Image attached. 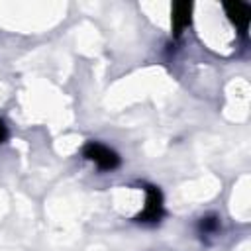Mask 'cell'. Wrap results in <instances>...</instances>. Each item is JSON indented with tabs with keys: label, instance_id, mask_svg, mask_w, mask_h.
<instances>
[{
	"label": "cell",
	"instance_id": "obj_1",
	"mask_svg": "<svg viewBox=\"0 0 251 251\" xmlns=\"http://www.w3.org/2000/svg\"><path fill=\"white\" fill-rule=\"evenodd\" d=\"M82 155H84V159L92 161L100 171H114L120 167V155L114 149H110L98 141H88L82 147Z\"/></svg>",
	"mask_w": 251,
	"mask_h": 251
},
{
	"label": "cell",
	"instance_id": "obj_4",
	"mask_svg": "<svg viewBox=\"0 0 251 251\" xmlns=\"http://www.w3.org/2000/svg\"><path fill=\"white\" fill-rule=\"evenodd\" d=\"M190 16H192V4L190 2H176L173 6V29H175V35H180L182 29L190 24Z\"/></svg>",
	"mask_w": 251,
	"mask_h": 251
},
{
	"label": "cell",
	"instance_id": "obj_3",
	"mask_svg": "<svg viewBox=\"0 0 251 251\" xmlns=\"http://www.w3.org/2000/svg\"><path fill=\"white\" fill-rule=\"evenodd\" d=\"M224 8H226V14L229 16V20L241 31H245L247 25H249V6L243 4V2H226Z\"/></svg>",
	"mask_w": 251,
	"mask_h": 251
},
{
	"label": "cell",
	"instance_id": "obj_5",
	"mask_svg": "<svg viewBox=\"0 0 251 251\" xmlns=\"http://www.w3.org/2000/svg\"><path fill=\"white\" fill-rule=\"evenodd\" d=\"M200 233L202 235H210V233H216L218 231V227H220V220L216 218V216H206V218H202L200 220Z\"/></svg>",
	"mask_w": 251,
	"mask_h": 251
},
{
	"label": "cell",
	"instance_id": "obj_6",
	"mask_svg": "<svg viewBox=\"0 0 251 251\" xmlns=\"http://www.w3.org/2000/svg\"><path fill=\"white\" fill-rule=\"evenodd\" d=\"M6 137H8V129H6L4 122L0 120V143H2V141H6Z\"/></svg>",
	"mask_w": 251,
	"mask_h": 251
},
{
	"label": "cell",
	"instance_id": "obj_2",
	"mask_svg": "<svg viewBox=\"0 0 251 251\" xmlns=\"http://www.w3.org/2000/svg\"><path fill=\"white\" fill-rule=\"evenodd\" d=\"M161 218H163V196H161V190L157 186L145 184V206H143V212H139L135 216V220L143 222V224H155Z\"/></svg>",
	"mask_w": 251,
	"mask_h": 251
}]
</instances>
